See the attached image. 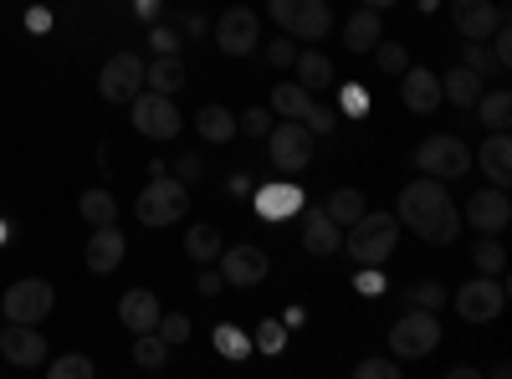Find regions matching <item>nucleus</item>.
Listing matches in <instances>:
<instances>
[{
    "label": "nucleus",
    "mask_w": 512,
    "mask_h": 379,
    "mask_svg": "<svg viewBox=\"0 0 512 379\" xmlns=\"http://www.w3.org/2000/svg\"><path fill=\"white\" fill-rule=\"evenodd\" d=\"M216 47H221L226 57H246V52L256 47V11L231 6V11L216 21Z\"/></svg>",
    "instance_id": "obj_16"
},
{
    "label": "nucleus",
    "mask_w": 512,
    "mask_h": 379,
    "mask_svg": "<svg viewBox=\"0 0 512 379\" xmlns=\"http://www.w3.org/2000/svg\"><path fill=\"white\" fill-rule=\"evenodd\" d=\"M436 344H441V323H436V313H425V308L400 313V323L390 328L395 359H425V354H436Z\"/></svg>",
    "instance_id": "obj_5"
},
{
    "label": "nucleus",
    "mask_w": 512,
    "mask_h": 379,
    "mask_svg": "<svg viewBox=\"0 0 512 379\" xmlns=\"http://www.w3.org/2000/svg\"><path fill=\"white\" fill-rule=\"evenodd\" d=\"M364 6H369V11H390V6H395V0H364Z\"/></svg>",
    "instance_id": "obj_55"
},
{
    "label": "nucleus",
    "mask_w": 512,
    "mask_h": 379,
    "mask_svg": "<svg viewBox=\"0 0 512 379\" xmlns=\"http://www.w3.org/2000/svg\"><path fill=\"white\" fill-rule=\"evenodd\" d=\"M400 93H405L410 113H436V108H441V77H436L431 67H405Z\"/></svg>",
    "instance_id": "obj_18"
},
{
    "label": "nucleus",
    "mask_w": 512,
    "mask_h": 379,
    "mask_svg": "<svg viewBox=\"0 0 512 379\" xmlns=\"http://www.w3.org/2000/svg\"><path fill=\"white\" fill-rule=\"evenodd\" d=\"M267 149H272V164L287 175H303L308 164H313V134H308V123L303 118H282L277 129L267 134Z\"/></svg>",
    "instance_id": "obj_8"
},
{
    "label": "nucleus",
    "mask_w": 512,
    "mask_h": 379,
    "mask_svg": "<svg viewBox=\"0 0 512 379\" xmlns=\"http://www.w3.org/2000/svg\"><path fill=\"white\" fill-rule=\"evenodd\" d=\"M221 277L231 282V287H256V282H262L267 272H272V262H267V251L262 246H221Z\"/></svg>",
    "instance_id": "obj_13"
},
{
    "label": "nucleus",
    "mask_w": 512,
    "mask_h": 379,
    "mask_svg": "<svg viewBox=\"0 0 512 379\" xmlns=\"http://www.w3.org/2000/svg\"><path fill=\"white\" fill-rule=\"evenodd\" d=\"M236 129L251 134V139H267V134H272V113H267V108H251V113H241Z\"/></svg>",
    "instance_id": "obj_43"
},
{
    "label": "nucleus",
    "mask_w": 512,
    "mask_h": 379,
    "mask_svg": "<svg viewBox=\"0 0 512 379\" xmlns=\"http://www.w3.org/2000/svg\"><path fill=\"white\" fill-rule=\"evenodd\" d=\"M128 108H134V129L144 134V139H154V144H164V139H175L180 134V108H175V98L169 93H134L128 98Z\"/></svg>",
    "instance_id": "obj_7"
},
{
    "label": "nucleus",
    "mask_w": 512,
    "mask_h": 379,
    "mask_svg": "<svg viewBox=\"0 0 512 379\" xmlns=\"http://www.w3.org/2000/svg\"><path fill=\"white\" fill-rule=\"evenodd\" d=\"M195 287H200V298H216V292L226 287V277H221V267H200V277H195Z\"/></svg>",
    "instance_id": "obj_48"
},
{
    "label": "nucleus",
    "mask_w": 512,
    "mask_h": 379,
    "mask_svg": "<svg viewBox=\"0 0 512 379\" xmlns=\"http://www.w3.org/2000/svg\"><path fill=\"white\" fill-rule=\"evenodd\" d=\"M415 170L431 175V180H456L472 170V149H466L456 134H431L415 149Z\"/></svg>",
    "instance_id": "obj_4"
},
{
    "label": "nucleus",
    "mask_w": 512,
    "mask_h": 379,
    "mask_svg": "<svg viewBox=\"0 0 512 379\" xmlns=\"http://www.w3.org/2000/svg\"><path fill=\"white\" fill-rule=\"evenodd\" d=\"M492 36H497V41H492V62H497V72H507V67H512V31H507V21H502Z\"/></svg>",
    "instance_id": "obj_46"
},
{
    "label": "nucleus",
    "mask_w": 512,
    "mask_h": 379,
    "mask_svg": "<svg viewBox=\"0 0 512 379\" xmlns=\"http://www.w3.org/2000/svg\"><path fill=\"white\" fill-rule=\"evenodd\" d=\"M400 303H410V308H425V313H436V308L446 303V292H441V282H415V287H405V292H400Z\"/></svg>",
    "instance_id": "obj_35"
},
{
    "label": "nucleus",
    "mask_w": 512,
    "mask_h": 379,
    "mask_svg": "<svg viewBox=\"0 0 512 379\" xmlns=\"http://www.w3.org/2000/svg\"><path fill=\"white\" fill-rule=\"evenodd\" d=\"M354 287H359V292H369V298H379V292H384V267H359Z\"/></svg>",
    "instance_id": "obj_49"
},
{
    "label": "nucleus",
    "mask_w": 512,
    "mask_h": 379,
    "mask_svg": "<svg viewBox=\"0 0 512 379\" xmlns=\"http://www.w3.org/2000/svg\"><path fill=\"white\" fill-rule=\"evenodd\" d=\"M175 26H180V36H205V16L200 11H180Z\"/></svg>",
    "instance_id": "obj_51"
},
{
    "label": "nucleus",
    "mask_w": 512,
    "mask_h": 379,
    "mask_svg": "<svg viewBox=\"0 0 512 379\" xmlns=\"http://www.w3.org/2000/svg\"><path fill=\"white\" fill-rule=\"evenodd\" d=\"M308 103H313V93L303 88V82H277L272 108H277L282 118H303V113H308Z\"/></svg>",
    "instance_id": "obj_32"
},
{
    "label": "nucleus",
    "mask_w": 512,
    "mask_h": 379,
    "mask_svg": "<svg viewBox=\"0 0 512 379\" xmlns=\"http://www.w3.org/2000/svg\"><path fill=\"white\" fill-rule=\"evenodd\" d=\"M482 170H487L492 185L507 190V180H512V139H507V129H492V139H482Z\"/></svg>",
    "instance_id": "obj_22"
},
{
    "label": "nucleus",
    "mask_w": 512,
    "mask_h": 379,
    "mask_svg": "<svg viewBox=\"0 0 512 379\" xmlns=\"http://www.w3.org/2000/svg\"><path fill=\"white\" fill-rule=\"evenodd\" d=\"M47 374H52V379H93L98 369H93V359H88V354H62V359H52V364H47Z\"/></svg>",
    "instance_id": "obj_36"
},
{
    "label": "nucleus",
    "mask_w": 512,
    "mask_h": 379,
    "mask_svg": "<svg viewBox=\"0 0 512 379\" xmlns=\"http://www.w3.org/2000/svg\"><path fill=\"white\" fill-rule=\"evenodd\" d=\"M267 57H272L277 67H292V62H297V47H292V36H277L272 47H267Z\"/></svg>",
    "instance_id": "obj_50"
},
{
    "label": "nucleus",
    "mask_w": 512,
    "mask_h": 379,
    "mask_svg": "<svg viewBox=\"0 0 512 379\" xmlns=\"http://www.w3.org/2000/svg\"><path fill=\"white\" fill-rule=\"evenodd\" d=\"M159 298L154 292H144V287H134V292H123V303H118V318H123V328H134V333H149L154 323H159Z\"/></svg>",
    "instance_id": "obj_20"
},
{
    "label": "nucleus",
    "mask_w": 512,
    "mask_h": 379,
    "mask_svg": "<svg viewBox=\"0 0 512 379\" xmlns=\"http://www.w3.org/2000/svg\"><path fill=\"white\" fill-rule=\"evenodd\" d=\"M277 16V26L297 41H323L333 31V11L323 6V0H272L267 6Z\"/></svg>",
    "instance_id": "obj_6"
},
{
    "label": "nucleus",
    "mask_w": 512,
    "mask_h": 379,
    "mask_svg": "<svg viewBox=\"0 0 512 379\" xmlns=\"http://www.w3.org/2000/svg\"><path fill=\"white\" fill-rule=\"evenodd\" d=\"M221 231L216 226H190V236H185V251H190V262L195 267H205V262H216L221 257Z\"/></svg>",
    "instance_id": "obj_28"
},
{
    "label": "nucleus",
    "mask_w": 512,
    "mask_h": 379,
    "mask_svg": "<svg viewBox=\"0 0 512 379\" xmlns=\"http://www.w3.org/2000/svg\"><path fill=\"white\" fill-rule=\"evenodd\" d=\"M472 108H477V118L487 123V129H507V123H512V93H507V88H497V93H482Z\"/></svg>",
    "instance_id": "obj_29"
},
{
    "label": "nucleus",
    "mask_w": 512,
    "mask_h": 379,
    "mask_svg": "<svg viewBox=\"0 0 512 379\" xmlns=\"http://www.w3.org/2000/svg\"><path fill=\"white\" fill-rule=\"evenodd\" d=\"M195 129H200V139H210V144H231V139H236V113L221 108V103H205V108L195 113Z\"/></svg>",
    "instance_id": "obj_25"
},
{
    "label": "nucleus",
    "mask_w": 512,
    "mask_h": 379,
    "mask_svg": "<svg viewBox=\"0 0 512 379\" xmlns=\"http://www.w3.org/2000/svg\"><path fill=\"white\" fill-rule=\"evenodd\" d=\"M52 308H57V292H52V282H41V277L11 282L6 298H0V313H6V323H41Z\"/></svg>",
    "instance_id": "obj_9"
},
{
    "label": "nucleus",
    "mask_w": 512,
    "mask_h": 379,
    "mask_svg": "<svg viewBox=\"0 0 512 379\" xmlns=\"http://www.w3.org/2000/svg\"><path fill=\"white\" fill-rule=\"evenodd\" d=\"M297 210H303V190H297L292 180H277V185H262V190H256V216H262L267 226L297 216Z\"/></svg>",
    "instance_id": "obj_17"
},
{
    "label": "nucleus",
    "mask_w": 512,
    "mask_h": 379,
    "mask_svg": "<svg viewBox=\"0 0 512 379\" xmlns=\"http://www.w3.org/2000/svg\"><path fill=\"white\" fill-rule=\"evenodd\" d=\"M379 31H384V16L379 11H359V16H349V26H344V41H349V52H374V41H379Z\"/></svg>",
    "instance_id": "obj_26"
},
{
    "label": "nucleus",
    "mask_w": 512,
    "mask_h": 379,
    "mask_svg": "<svg viewBox=\"0 0 512 379\" xmlns=\"http://www.w3.org/2000/svg\"><path fill=\"white\" fill-rule=\"evenodd\" d=\"M338 113H349V118H364L369 113V93L359 88V82H349V88L338 93Z\"/></svg>",
    "instance_id": "obj_42"
},
{
    "label": "nucleus",
    "mask_w": 512,
    "mask_h": 379,
    "mask_svg": "<svg viewBox=\"0 0 512 379\" xmlns=\"http://www.w3.org/2000/svg\"><path fill=\"white\" fill-rule=\"evenodd\" d=\"M303 246L313 251V257H333V251L344 246V226L328 221L323 210H318V216H308V226H303Z\"/></svg>",
    "instance_id": "obj_24"
},
{
    "label": "nucleus",
    "mask_w": 512,
    "mask_h": 379,
    "mask_svg": "<svg viewBox=\"0 0 512 379\" xmlns=\"http://www.w3.org/2000/svg\"><path fill=\"white\" fill-rule=\"evenodd\" d=\"M0 246H6V221H0Z\"/></svg>",
    "instance_id": "obj_56"
},
{
    "label": "nucleus",
    "mask_w": 512,
    "mask_h": 379,
    "mask_svg": "<svg viewBox=\"0 0 512 379\" xmlns=\"http://www.w3.org/2000/svg\"><path fill=\"white\" fill-rule=\"evenodd\" d=\"M507 221H512L507 190H502V185H492V190H477L472 200H466V221H461V226H477L482 236H497Z\"/></svg>",
    "instance_id": "obj_15"
},
{
    "label": "nucleus",
    "mask_w": 512,
    "mask_h": 379,
    "mask_svg": "<svg viewBox=\"0 0 512 379\" xmlns=\"http://www.w3.org/2000/svg\"><path fill=\"white\" fill-rule=\"evenodd\" d=\"M502 303H507V292H502L497 277H477V282H466V287L456 292V313H461L466 323H492V318L502 313Z\"/></svg>",
    "instance_id": "obj_11"
},
{
    "label": "nucleus",
    "mask_w": 512,
    "mask_h": 379,
    "mask_svg": "<svg viewBox=\"0 0 512 379\" xmlns=\"http://www.w3.org/2000/svg\"><path fill=\"white\" fill-rule=\"evenodd\" d=\"M303 123H308V134L318 139V134H333V123H338V108H328V103H308V113H303Z\"/></svg>",
    "instance_id": "obj_40"
},
{
    "label": "nucleus",
    "mask_w": 512,
    "mask_h": 379,
    "mask_svg": "<svg viewBox=\"0 0 512 379\" xmlns=\"http://www.w3.org/2000/svg\"><path fill=\"white\" fill-rule=\"evenodd\" d=\"M226 190H231V195H251V175H231Z\"/></svg>",
    "instance_id": "obj_53"
},
{
    "label": "nucleus",
    "mask_w": 512,
    "mask_h": 379,
    "mask_svg": "<svg viewBox=\"0 0 512 379\" xmlns=\"http://www.w3.org/2000/svg\"><path fill=\"white\" fill-rule=\"evenodd\" d=\"M185 77H190V72H185L180 52L144 62V88H154V93H180V88H185Z\"/></svg>",
    "instance_id": "obj_23"
},
{
    "label": "nucleus",
    "mask_w": 512,
    "mask_h": 379,
    "mask_svg": "<svg viewBox=\"0 0 512 379\" xmlns=\"http://www.w3.org/2000/svg\"><path fill=\"white\" fill-rule=\"evenodd\" d=\"M292 67H297V82H303L308 93H313V88L323 93L328 82H333V62H328L323 52H297V62H292Z\"/></svg>",
    "instance_id": "obj_27"
},
{
    "label": "nucleus",
    "mask_w": 512,
    "mask_h": 379,
    "mask_svg": "<svg viewBox=\"0 0 512 379\" xmlns=\"http://www.w3.org/2000/svg\"><path fill=\"white\" fill-rule=\"evenodd\" d=\"M164 359H169V344L159 339V333H154V328H149V333H139V344H134V364H139V369H159Z\"/></svg>",
    "instance_id": "obj_34"
},
{
    "label": "nucleus",
    "mask_w": 512,
    "mask_h": 379,
    "mask_svg": "<svg viewBox=\"0 0 512 379\" xmlns=\"http://www.w3.org/2000/svg\"><path fill=\"white\" fill-rule=\"evenodd\" d=\"M359 379H400V359H359Z\"/></svg>",
    "instance_id": "obj_44"
},
{
    "label": "nucleus",
    "mask_w": 512,
    "mask_h": 379,
    "mask_svg": "<svg viewBox=\"0 0 512 379\" xmlns=\"http://www.w3.org/2000/svg\"><path fill=\"white\" fill-rule=\"evenodd\" d=\"M502 21H507V11H502V6H492V0H451V26H456L466 41L492 36Z\"/></svg>",
    "instance_id": "obj_14"
},
{
    "label": "nucleus",
    "mask_w": 512,
    "mask_h": 379,
    "mask_svg": "<svg viewBox=\"0 0 512 379\" xmlns=\"http://www.w3.org/2000/svg\"><path fill=\"white\" fill-rule=\"evenodd\" d=\"M185 210H190V185L185 180L154 175L139 195V221L144 226H175V221H185Z\"/></svg>",
    "instance_id": "obj_3"
},
{
    "label": "nucleus",
    "mask_w": 512,
    "mask_h": 379,
    "mask_svg": "<svg viewBox=\"0 0 512 379\" xmlns=\"http://www.w3.org/2000/svg\"><path fill=\"white\" fill-rule=\"evenodd\" d=\"M364 210H369V205H364V195H359V190H333L323 216H328V221H338V226H354V221L364 216Z\"/></svg>",
    "instance_id": "obj_31"
},
{
    "label": "nucleus",
    "mask_w": 512,
    "mask_h": 379,
    "mask_svg": "<svg viewBox=\"0 0 512 379\" xmlns=\"http://www.w3.org/2000/svg\"><path fill=\"white\" fill-rule=\"evenodd\" d=\"M282 344H287V328H282L277 318H267L262 328H256V344H251V349H262V354H282Z\"/></svg>",
    "instance_id": "obj_41"
},
{
    "label": "nucleus",
    "mask_w": 512,
    "mask_h": 379,
    "mask_svg": "<svg viewBox=\"0 0 512 379\" xmlns=\"http://www.w3.org/2000/svg\"><path fill=\"white\" fill-rule=\"evenodd\" d=\"M26 21H31V31H47V26H52V16H47V11H31Z\"/></svg>",
    "instance_id": "obj_54"
},
{
    "label": "nucleus",
    "mask_w": 512,
    "mask_h": 379,
    "mask_svg": "<svg viewBox=\"0 0 512 379\" xmlns=\"http://www.w3.org/2000/svg\"><path fill=\"white\" fill-rule=\"evenodd\" d=\"M374 62H379V72L400 77V72L410 67V52L400 47V41H374Z\"/></svg>",
    "instance_id": "obj_37"
},
{
    "label": "nucleus",
    "mask_w": 512,
    "mask_h": 379,
    "mask_svg": "<svg viewBox=\"0 0 512 379\" xmlns=\"http://www.w3.org/2000/svg\"><path fill=\"white\" fill-rule=\"evenodd\" d=\"M0 354L16 369H36V364H47V339L36 333V323H6L0 328Z\"/></svg>",
    "instance_id": "obj_12"
},
{
    "label": "nucleus",
    "mask_w": 512,
    "mask_h": 379,
    "mask_svg": "<svg viewBox=\"0 0 512 379\" xmlns=\"http://www.w3.org/2000/svg\"><path fill=\"white\" fill-rule=\"evenodd\" d=\"M441 98L456 103V108H472V103L482 98V77L466 67V62H461V67H446V72H441Z\"/></svg>",
    "instance_id": "obj_21"
},
{
    "label": "nucleus",
    "mask_w": 512,
    "mask_h": 379,
    "mask_svg": "<svg viewBox=\"0 0 512 379\" xmlns=\"http://www.w3.org/2000/svg\"><path fill=\"white\" fill-rule=\"evenodd\" d=\"M154 333H159V339H164L169 349H175V344H185V339H190V318H185V313H159Z\"/></svg>",
    "instance_id": "obj_39"
},
{
    "label": "nucleus",
    "mask_w": 512,
    "mask_h": 379,
    "mask_svg": "<svg viewBox=\"0 0 512 379\" xmlns=\"http://www.w3.org/2000/svg\"><path fill=\"white\" fill-rule=\"evenodd\" d=\"M461 57H466V67H472L477 77H487V72H497V62H492V52H482V41H472V47H466Z\"/></svg>",
    "instance_id": "obj_47"
},
{
    "label": "nucleus",
    "mask_w": 512,
    "mask_h": 379,
    "mask_svg": "<svg viewBox=\"0 0 512 379\" xmlns=\"http://www.w3.org/2000/svg\"><path fill=\"white\" fill-rule=\"evenodd\" d=\"M400 221L420 236V241H431V246H451L461 236V216H456V205L446 195L441 180H410L400 190Z\"/></svg>",
    "instance_id": "obj_1"
},
{
    "label": "nucleus",
    "mask_w": 512,
    "mask_h": 379,
    "mask_svg": "<svg viewBox=\"0 0 512 379\" xmlns=\"http://www.w3.org/2000/svg\"><path fill=\"white\" fill-rule=\"evenodd\" d=\"M175 170H180V180H200V175H205V164H200L195 154H185V159L175 164Z\"/></svg>",
    "instance_id": "obj_52"
},
{
    "label": "nucleus",
    "mask_w": 512,
    "mask_h": 379,
    "mask_svg": "<svg viewBox=\"0 0 512 379\" xmlns=\"http://www.w3.org/2000/svg\"><path fill=\"white\" fill-rule=\"evenodd\" d=\"M98 93L108 103H128L134 93H144V57H134V52L108 57V67L98 72Z\"/></svg>",
    "instance_id": "obj_10"
},
{
    "label": "nucleus",
    "mask_w": 512,
    "mask_h": 379,
    "mask_svg": "<svg viewBox=\"0 0 512 379\" xmlns=\"http://www.w3.org/2000/svg\"><path fill=\"white\" fill-rule=\"evenodd\" d=\"M216 354H226V359H246V354H251V339H246L236 323H221V328H216Z\"/></svg>",
    "instance_id": "obj_38"
},
{
    "label": "nucleus",
    "mask_w": 512,
    "mask_h": 379,
    "mask_svg": "<svg viewBox=\"0 0 512 379\" xmlns=\"http://www.w3.org/2000/svg\"><path fill=\"white\" fill-rule=\"evenodd\" d=\"M472 262H477V272H482V277H497V272L507 267V251H502V241H497V236H482V241H477V251H472Z\"/></svg>",
    "instance_id": "obj_33"
},
{
    "label": "nucleus",
    "mask_w": 512,
    "mask_h": 379,
    "mask_svg": "<svg viewBox=\"0 0 512 379\" xmlns=\"http://www.w3.org/2000/svg\"><path fill=\"white\" fill-rule=\"evenodd\" d=\"M395 241H400V221L384 216V210H364V216L349 226V257L359 267H384Z\"/></svg>",
    "instance_id": "obj_2"
},
{
    "label": "nucleus",
    "mask_w": 512,
    "mask_h": 379,
    "mask_svg": "<svg viewBox=\"0 0 512 379\" xmlns=\"http://www.w3.org/2000/svg\"><path fill=\"white\" fill-rule=\"evenodd\" d=\"M149 47H154L159 57L180 52V26H154V31H149Z\"/></svg>",
    "instance_id": "obj_45"
},
{
    "label": "nucleus",
    "mask_w": 512,
    "mask_h": 379,
    "mask_svg": "<svg viewBox=\"0 0 512 379\" xmlns=\"http://www.w3.org/2000/svg\"><path fill=\"white\" fill-rule=\"evenodd\" d=\"M77 210H82V221H93V226H113L118 221V200L108 190H82Z\"/></svg>",
    "instance_id": "obj_30"
},
{
    "label": "nucleus",
    "mask_w": 512,
    "mask_h": 379,
    "mask_svg": "<svg viewBox=\"0 0 512 379\" xmlns=\"http://www.w3.org/2000/svg\"><path fill=\"white\" fill-rule=\"evenodd\" d=\"M123 231L118 226H93V241H88V267L98 277H108L113 267H123Z\"/></svg>",
    "instance_id": "obj_19"
}]
</instances>
